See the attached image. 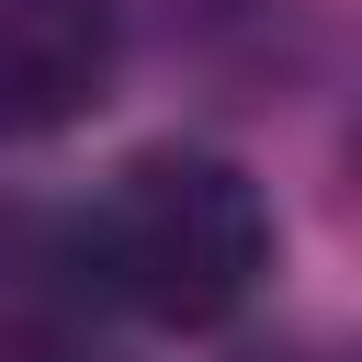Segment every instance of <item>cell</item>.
I'll list each match as a JSON object with an SVG mask.
<instances>
[{
    "instance_id": "cell-1",
    "label": "cell",
    "mask_w": 362,
    "mask_h": 362,
    "mask_svg": "<svg viewBox=\"0 0 362 362\" xmlns=\"http://www.w3.org/2000/svg\"><path fill=\"white\" fill-rule=\"evenodd\" d=\"M79 249H90V283H102L113 317L204 339L272 283V204H260V181L238 158L170 136V147H136L90 192Z\"/></svg>"
},
{
    "instance_id": "cell-2",
    "label": "cell",
    "mask_w": 362,
    "mask_h": 362,
    "mask_svg": "<svg viewBox=\"0 0 362 362\" xmlns=\"http://www.w3.org/2000/svg\"><path fill=\"white\" fill-rule=\"evenodd\" d=\"M124 79V0H0V136H68Z\"/></svg>"
},
{
    "instance_id": "cell-3",
    "label": "cell",
    "mask_w": 362,
    "mask_h": 362,
    "mask_svg": "<svg viewBox=\"0 0 362 362\" xmlns=\"http://www.w3.org/2000/svg\"><path fill=\"white\" fill-rule=\"evenodd\" d=\"M102 317L79 215L0 192V362H102Z\"/></svg>"
}]
</instances>
